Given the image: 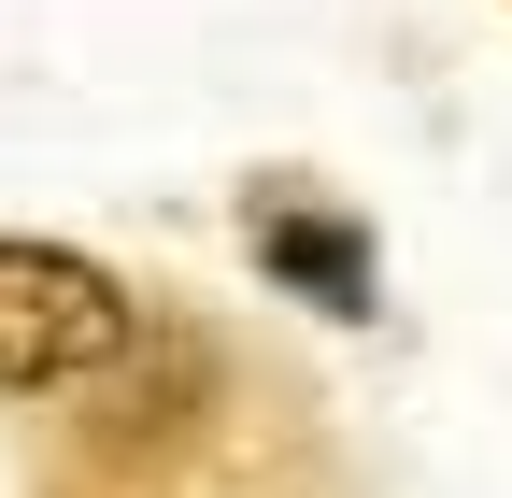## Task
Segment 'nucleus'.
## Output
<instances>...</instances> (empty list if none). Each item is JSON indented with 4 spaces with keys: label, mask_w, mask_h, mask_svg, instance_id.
Returning a JSON list of instances; mask_svg holds the SVG:
<instances>
[{
    "label": "nucleus",
    "mask_w": 512,
    "mask_h": 498,
    "mask_svg": "<svg viewBox=\"0 0 512 498\" xmlns=\"http://www.w3.org/2000/svg\"><path fill=\"white\" fill-rule=\"evenodd\" d=\"M128 342H143V314H128V285L100 257H72V242H0V385H86V370H114Z\"/></svg>",
    "instance_id": "1"
},
{
    "label": "nucleus",
    "mask_w": 512,
    "mask_h": 498,
    "mask_svg": "<svg viewBox=\"0 0 512 498\" xmlns=\"http://www.w3.org/2000/svg\"><path fill=\"white\" fill-rule=\"evenodd\" d=\"M256 257H271V271H299L328 314H370V257H356V228L299 214V200H256Z\"/></svg>",
    "instance_id": "2"
}]
</instances>
